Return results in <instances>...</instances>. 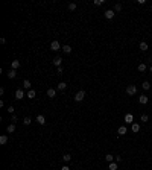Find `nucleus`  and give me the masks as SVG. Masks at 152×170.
<instances>
[{
  "mask_svg": "<svg viewBox=\"0 0 152 170\" xmlns=\"http://www.w3.org/2000/svg\"><path fill=\"white\" fill-rule=\"evenodd\" d=\"M144 70H146V65H144V64H140V65H138V72H144Z\"/></svg>",
  "mask_w": 152,
  "mask_h": 170,
  "instance_id": "nucleus-30",
  "label": "nucleus"
},
{
  "mask_svg": "<svg viewBox=\"0 0 152 170\" xmlns=\"http://www.w3.org/2000/svg\"><path fill=\"white\" fill-rule=\"evenodd\" d=\"M126 93L129 96H134L135 93H137V87H135V85H128L126 87Z\"/></svg>",
  "mask_w": 152,
  "mask_h": 170,
  "instance_id": "nucleus-1",
  "label": "nucleus"
},
{
  "mask_svg": "<svg viewBox=\"0 0 152 170\" xmlns=\"http://www.w3.org/2000/svg\"><path fill=\"white\" fill-rule=\"evenodd\" d=\"M15 75H17V72H15L14 68H11V70H9V73H8V78H9V79H14Z\"/></svg>",
  "mask_w": 152,
  "mask_h": 170,
  "instance_id": "nucleus-15",
  "label": "nucleus"
},
{
  "mask_svg": "<svg viewBox=\"0 0 152 170\" xmlns=\"http://www.w3.org/2000/svg\"><path fill=\"white\" fill-rule=\"evenodd\" d=\"M69 9H70V11H75V9H76V3H70V5H69Z\"/></svg>",
  "mask_w": 152,
  "mask_h": 170,
  "instance_id": "nucleus-31",
  "label": "nucleus"
},
{
  "mask_svg": "<svg viewBox=\"0 0 152 170\" xmlns=\"http://www.w3.org/2000/svg\"><path fill=\"white\" fill-rule=\"evenodd\" d=\"M151 72H152V67H151Z\"/></svg>",
  "mask_w": 152,
  "mask_h": 170,
  "instance_id": "nucleus-36",
  "label": "nucleus"
},
{
  "mask_svg": "<svg viewBox=\"0 0 152 170\" xmlns=\"http://www.w3.org/2000/svg\"><path fill=\"white\" fill-rule=\"evenodd\" d=\"M105 159H106V162H113V159H114V156L111 155V153H106V156H105Z\"/></svg>",
  "mask_w": 152,
  "mask_h": 170,
  "instance_id": "nucleus-20",
  "label": "nucleus"
},
{
  "mask_svg": "<svg viewBox=\"0 0 152 170\" xmlns=\"http://www.w3.org/2000/svg\"><path fill=\"white\" fill-rule=\"evenodd\" d=\"M149 88H151V84H149V82H148V81L143 82V90H149Z\"/></svg>",
  "mask_w": 152,
  "mask_h": 170,
  "instance_id": "nucleus-28",
  "label": "nucleus"
},
{
  "mask_svg": "<svg viewBox=\"0 0 152 170\" xmlns=\"http://www.w3.org/2000/svg\"><path fill=\"white\" fill-rule=\"evenodd\" d=\"M50 49L52 50H62V47H61V44L58 43L56 40H55V41H52V43H50Z\"/></svg>",
  "mask_w": 152,
  "mask_h": 170,
  "instance_id": "nucleus-2",
  "label": "nucleus"
},
{
  "mask_svg": "<svg viewBox=\"0 0 152 170\" xmlns=\"http://www.w3.org/2000/svg\"><path fill=\"white\" fill-rule=\"evenodd\" d=\"M122 11V5L120 3H116V6H114V12H120Z\"/></svg>",
  "mask_w": 152,
  "mask_h": 170,
  "instance_id": "nucleus-24",
  "label": "nucleus"
},
{
  "mask_svg": "<svg viewBox=\"0 0 152 170\" xmlns=\"http://www.w3.org/2000/svg\"><path fill=\"white\" fill-rule=\"evenodd\" d=\"M132 121H134V117H132V114H126V115H125V123L132 125Z\"/></svg>",
  "mask_w": 152,
  "mask_h": 170,
  "instance_id": "nucleus-8",
  "label": "nucleus"
},
{
  "mask_svg": "<svg viewBox=\"0 0 152 170\" xmlns=\"http://www.w3.org/2000/svg\"><path fill=\"white\" fill-rule=\"evenodd\" d=\"M23 123L26 125V126H27V125H31V123H32V120H31V117H24V118H23Z\"/></svg>",
  "mask_w": 152,
  "mask_h": 170,
  "instance_id": "nucleus-26",
  "label": "nucleus"
},
{
  "mask_svg": "<svg viewBox=\"0 0 152 170\" xmlns=\"http://www.w3.org/2000/svg\"><path fill=\"white\" fill-rule=\"evenodd\" d=\"M114 159H116V162H117V164H119V162L122 161V156H119V155H117V156H114Z\"/></svg>",
  "mask_w": 152,
  "mask_h": 170,
  "instance_id": "nucleus-32",
  "label": "nucleus"
},
{
  "mask_svg": "<svg viewBox=\"0 0 152 170\" xmlns=\"http://www.w3.org/2000/svg\"><path fill=\"white\" fill-rule=\"evenodd\" d=\"M37 123H38V125H46V117H44L43 114L37 115Z\"/></svg>",
  "mask_w": 152,
  "mask_h": 170,
  "instance_id": "nucleus-6",
  "label": "nucleus"
},
{
  "mask_svg": "<svg viewBox=\"0 0 152 170\" xmlns=\"http://www.w3.org/2000/svg\"><path fill=\"white\" fill-rule=\"evenodd\" d=\"M103 5V0H94V6H102Z\"/></svg>",
  "mask_w": 152,
  "mask_h": 170,
  "instance_id": "nucleus-29",
  "label": "nucleus"
},
{
  "mask_svg": "<svg viewBox=\"0 0 152 170\" xmlns=\"http://www.w3.org/2000/svg\"><path fill=\"white\" fill-rule=\"evenodd\" d=\"M108 169H109V170H117V162H109Z\"/></svg>",
  "mask_w": 152,
  "mask_h": 170,
  "instance_id": "nucleus-22",
  "label": "nucleus"
},
{
  "mask_svg": "<svg viewBox=\"0 0 152 170\" xmlns=\"http://www.w3.org/2000/svg\"><path fill=\"white\" fill-rule=\"evenodd\" d=\"M62 159H64V162H70V159H72V156H70V153H66V155L62 156Z\"/></svg>",
  "mask_w": 152,
  "mask_h": 170,
  "instance_id": "nucleus-21",
  "label": "nucleus"
},
{
  "mask_svg": "<svg viewBox=\"0 0 152 170\" xmlns=\"http://www.w3.org/2000/svg\"><path fill=\"white\" fill-rule=\"evenodd\" d=\"M148 100H149V99H148V96H140V97H138V102H140L141 105H146Z\"/></svg>",
  "mask_w": 152,
  "mask_h": 170,
  "instance_id": "nucleus-9",
  "label": "nucleus"
},
{
  "mask_svg": "<svg viewBox=\"0 0 152 170\" xmlns=\"http://www.w3.org/2000/svg\"><path fill=\"white\" fill-rule=\"evenodd\" d=\"M131 131L132 132H138V131H140V125L138 123H132L131 125Z\"/></svg>",
  "mask_w": 152,
  "mask_h": 170,
  "instance_id": "nucleus-10",
  "label": "nucleus"
},
{
  "mask_svg": "<svg viewBox=\"0 0 152 170\" xmlns=\"http://www.w3.org/2000/svg\"><path fill=\"white\" fill-rule=\"evenodd\" d=\"M62 52L64 53H70V52H72V47H70V46H62Z\"/></svg>",
  "mask_w": 152,
  "mask_h": 170,
  "instance_id": "nucleus-23",
  "label": "nucleus"
},
{
  "mask_svg": "<svg viewBox=\"0 0 152 170\" xmlns=\"http://www.w3.org/2000/svg\"><path fill=\"white\" fill-rule=\"evenodd\" d=\"M140 120H141V121H143V123H146V121H148V120H149V117H148V115H146V114H141V117H140Z\"/></svg>",
  "mask_w": 152,
  "mask_h": 170,
  "instance_id": "nucleus-27",
  "label": "nucleus"
},
{
  "mask_svg": "<svg viewBox=\"0 0 152 170\" xmlns=\"http://www.w3.org/2000/svg\"><path fill=\"white\" fill-rule=\"evenodd\" d=\"M8 143V135H2L0 137V144H6Z\"/></svg>",
  "mask_w": 152,
  "mask_h": 170,
  "instance_id": "nucleus-18",
  "label": "nucleus"
},
{
  "mask_svg": "<svg viewBox=\"0 0 152 170\" xmlns=\"http://www.w3.org/2000/svg\"><path fill=\"white\" fill-rule=\"evenodd\" d=\"M21 65V62H20V61H18V59H14V61H12V62H11V67H12V68H14V70H17L18 68V67H20Z\"/></svg>",
  "mask_w": 152,
  "mask_h": 170,
  "instance_id": "nucleus-7",
  "label": "nucleus"
},
{
  "mask_svg": "<svg viewBox=\"0 0 152 170\" xmlns=\"http://www.w3.org/2000/svg\"><path fill=\"white\" fill-rule=\"evenodd\" d=\"M138 2V5H144V3H146V0H137Z\"/></svg>",
  "mask_w": 152,
  "mask_h": 170,
  "instance_id": "nucleus-33",
  "label": "nucleus"
},
{
  "mask_svg": "<svg viewBox=\"0 0 152 170\" xmlns=\"http://www.w3.org/2000/svg\"><path fill=\"white\" fill-rule=\"evenodd\" d=\"M61 62H62V59H61L59 56L53 58V65H56V67H61Z\"/></svg>",
  "mask_w": 152,
  "mask_h": 170,
  "instance_id": "nucleus-13",
  "label": "nucleus"
},
{
  "mask_svg": "<svg viewBox=\"0 0 152 170\" xmlns=\"http://www.w3.org/2000/svg\"><path fill=\"white\" fill-rule=\"evenodd\" d=\"M61 170H70V169H69V166H64V167L61 169Z\"/></svg>",
  "mask_w": 152,
  "mask_h": 170,
  "instance_id": "nucleus-35",
  "label": "nucleus"
},
{
  "mask_svg": "<svg viewBox=\"0 0 152 170\" xmlns=\"http://www.w3.org/2000/svg\"><path fill=\"white\" fill-rule=\"evenodd\" d=\"M116 12L114 9H108V11H105V18H108V20H111V18H114Z\"/></svg>",
  "mask_w": 152,
  "mask_h": 170,
  "instance_id": "nucleus-4",
  "label": "nucleus"
},
{
  "mask_svg": "<svg viewBox=\"0 0 152 170\" xmlns=\"http://www.w3.org/2000/svg\"><path fill=\"white\" fill-rule=\"evenodd\" d=\"M35 96H37L35 90H29V91H27V97L29 99H35Z\"/></svg>",
  "mask_w": 152,
  "mask_h": 170,
  "instance_id": "nucleus-16",
  "label": "nucleus"
},
{
  "mask_svg": "<svg viewBox=\"0 0 152 170\" xmlns=\"http://www.w3.org/2000/svg\"><path fill=\"white\" fill-rule=\"evenodd\" d=\"M14 131H15V125H14V123L8 125V128H6V132H8V134H12Z\"/></svg>",
  "mask_w": 152,
  "mask_h": 170,
  "instance_id": "nucleus-12",
  "label": "nucleus"
},
{
  "mask_svg": "<svg viewBox=\"0 0 152 170\" xmlns=\"http://www.w3.org/2000/svg\"><path fill=\"white\" fill-rule=\"evenodd\" d=\"M126 132H128L126 126H120V128H119V131H117V134H119V135H125Z\"/></svg>",
  "mask_w": 152,
  "mask_h": 170,
  "instance_id": "nucleus-11",
  "label": "nucleus"
},
{
  "mask_svg": "<svg viewBox=\"0 0 152 170\" xmlns=\"http://www.w3.org/2000/svg\"><path fill=\"white\" fill-rule=\"evenodd\" d=\"M55 94H56V90H53V88L47 90V97H55Z\"/></svg>",
  "mask_w": 152,
  "mask_h": 170,
  "instance_id": "nucleus-14",
  "label": "nucleus"
},
{
  "mask_svg": "<svg viewBox=\"0 0 152 170\" xmlns=\"http://www.w3.org/2000/svg\"><path fill=\"white\" fill-rule=\"evenodd\" d=\"M23 87H24V88H26V90H32V88H31V87H32V85H31V82H29V81H27V79H26V81L23 82Z\"/></svg>",
  "mask_w": 152,
  "mask_h": 170,
  "instance_id": "nucleus-19",
  "label": "nucleus"
},
{
  "mask_svg": "<svg viewBox=\"0 0 152 170\" xmlns=\"http://www.w3.org/2000/svg\"><path fill=\"white\" fill-rule=\"evenodd\" d=\"M84 97H85V93H84L82 90H81V91H78V93H76L75 100H76V102H82V100H84Z\"/></svg>",
  "mask_w": 152,
  "mask_h": 170,
  "instance_id": "nucleus-3",
  "label": "nucleus"
},
{
  "mask_svg": "<svg viewBox=\"0 0 152 170\" xmlns=\"http://www.w3.org/2000/svg\"><path fill=\"white\" fill-rule=\"evenodd\" d=\"M8 111H9V113L12 114V113H14V106H9V108H8Z\"/></svg>",
  "mask_w": 152,
  "mask_h": 170,
  "instance_id": "nucleus-34",
  "label": "nucleus"
},
{
  "mask_svg": "<svg viewBox=\"0 0 152 170\" xmlns=\"http://www.w3.org/2000/svg\"><path fill=\"white\" fill-rule=\"evenodd\" d=\"M66 88H67V84H66V82H59V84H58V90H59V91H64Z\"/></svg>",
  "mask_w": 152,
  "mask_h": 170,
  "instance_id": "nucleus-17",
  "label": "nucleus"
},
{
  "mask_svg": "<svg viewBox=\"0 0 152 170\" xmlns=\"http://www.w3.org/2000/svg\"><path fill=\"white\" fill-rule=\"evenodd\" d=\"M23 97H24V93H23V90H21V88H18L17 91H15V99H17V100H21Z\"/></svg>",
  "mask_w": 152,
  "mask_h": 170,
  "instance_id": "nucleus-5",
  "label": "nucleus"
},
{
  "mask_svg": "<svg viewBox=\"0 0 152 170\" xmlns=\"http://www.w3.org/2000/svg\"><path fill=\"white\" fill-rule=\"evenodd\" d=\"M140 49L143 50V52H144V50H148V44L144 43V41H141V43H140Z\"/></svg>",
  "mask_w": 152,
  "mask_h": 170,
  "instance_id": "nucleus-25",
  "label": "nucleus"
}]
</instances>
